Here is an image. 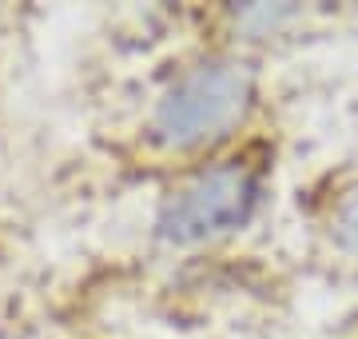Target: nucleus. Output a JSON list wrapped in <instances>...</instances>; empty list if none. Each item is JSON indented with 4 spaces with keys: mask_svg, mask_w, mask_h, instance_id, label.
Instances as JSON below:
<instances>
[{
    "mask_svg": "<svg viewBox=\"0 0 358 339\" xmlns=\"http://www.w3.org/2000/svg\"><path fill=\"white\" fill-rule=\"evenodd\" d=\"M334 235H338V244H343L346 251H355L358 256V188L343 200L338 220H334Z\"/></svg>",
    "mask_w": 358,
    "mask_h": 339,
    "instance_id": "7ed1b4c3",
    "label": "nucleus"
},
{
    "mask_svg": "<svg viewBox=\"0 0 358 339\" xmlns=\"http://www.w3.org/2000/svg\"><path fill=\"white\" fill-rule=\"evenodd\" d=\"M259 204V188L243 168H211L179 188L159 212V235L167 244H199L231 228H243Z\"/></svg>",
    "mask_w": 358,
    "mask_h": 339,
    "instance_id": "f03ea898",
    "label": "nucleus"
},
{
    "mask_svg": "<svg viewBox=\"0 0 358 339\" xmlns=\"http://www.w3.org/2000/svg\"><path fill=\"white\" fill-rule=\"evenodd\" d=\"M251 76L239 64H199L179 80L155 108V140L167 148H192L227 132L247 112Z\"/></svg>",
    "mask_w": 358,
    "mask_h": 339,
    "instance_id": "f257e3e1",
    "label": "nucleus"
}]
</instances>
